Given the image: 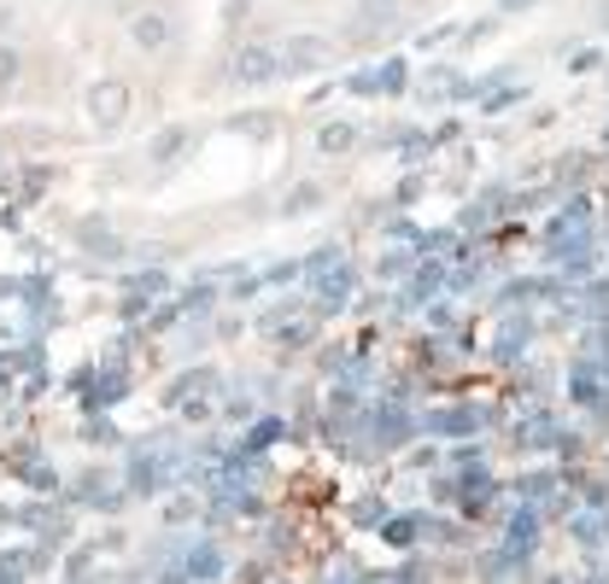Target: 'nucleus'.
Returning <instances> with one entry per match:
<instances>
[{"mask_svg": "<svg viewBox=\"0 0 609 584\" xmlns=\"http://www.w3.org/2000/svg\"><path fill=\"white\" fill-rule=\"evenodd\" d=\"M89 117H94V129H117V123L130 117V88L124 82H94L89 88Z\"/></svg>", "mask_w": 609, "mask_h": 584, "instance_id": "1", "label": "nucleus"}, {"mask_svg": "<svg viewBox=\"0 0 609 584\" xmlns=\"http://www.w3.org/2000/svg\"><path fill=\"white\" fill-rule=\"evenodd\" d=\"M130 35L141 41L147 53H165L171 41H176V30H171V18L158 12V7H141V12H130Z\"/></svg>", "mask_w": 609, "mask_h": 584, "instance_id": "2", "label": "nucleus"}, {"mask_svg": "<svg viewBox=\"0 0 609 584\" xmlns=\"http://www.w3.org/2000/svg\"><path fill=\"white\" fill-rule=\"evenodd\" d=\"M399 0H358V35H381L393 24Z\"/></svg>", "mask_w": 609, "mask_h": 584, "instance_id": "3", "label": "nucleus"}, {"mask_svg": "<svg viewBox=\"0 0 609 584\" xmlns=\"http://www.w3.org/2000/svg\"><path fill=\"white\" fill-rule=\"evenodd\" d=\"M281 65H276V53L270 48H247V53H240V65H235V76L240 82H270Z\"/></svg>", "mask_w": 609, "mask_h": 584, "instance_id": "4", "label": "nucleus"}, {"mask_svg": "<svg viewBox=\"0 0 609 584\" xmlns=\"http://www.w3.org/2000/svg\"><path fill=\"white\" fill-rule=\"evenodd\" d=\"M322 59V41H288L281 48V71H311Z\"/></svg>", "mask_w": 609, "mask_h": 584, "instance_id": "5", "label": "nucleus"}, {"mask_svg": "<svg viewBox=\"0 0 609 584\" xmlns=\"http://www.w3.org/2000/svg\"><path fill=\"white\" fill-rule=\"evenodd\" d=\"M358 140V129H352V123H329V129H322V153H340V146H352Z\"/></svg>", "mask_w": 609, "mask_h": 584, "instance_id": "6", "label": "nucleus"}, {"mask_svg": "<svg viewBox=\"0 0 609 584\" xmlns=\"http://www.w3.org/2000/svg\"><path fill=\"white\" fill-rule=\"evenodd\" d=\"M12 76H18V53H12V48H0V88H7Z\"/></svg>", "mask_w": 609, "mask_h": 584, "instance_id": "7", "label": "nucleus"}]
</instances>
